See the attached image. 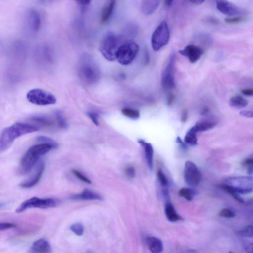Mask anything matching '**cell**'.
Instances as JSON below:
<instances>
[{
  "label": "cell",
  "instance_id": "1",
  "mask_svg": "<svg viewBox=\"0 0 253 253\" xmlns=\"http://www.w3.org/2000/svg\"><path fill=\"white\" fill-rule=\"evenodd\" d=\"M57 147L58 144L54 142L42 143L30 147L22 158L18 169V174L24 175L28 173L38 163L41 156Z\"/></svg>",
  "mask_w": 253,
  "mask_h": 253
},
{
  "label": "cell",
  "instance_id": "2",
  "mask_svg": "<svg viewBox=\"0 0 253 253\" xmlns=\"http://www.w3.org/2000/svg\"><path fill=\"white\" fill-rule=\"evenodd\" d=\"M38 130L37 126L24 123L18 122L8 126L4 129L0 138V151L6 150L19 137Z\"/></svg>",
  "mask_w": 253,
  "mask_h": 253
},
{
  "label": "cell",
  "instance_id": "3",
  "mask_svg": "<svg viewBox=\"0 0 253 253\" xmlns=\"http://www.w3.org/2000/svg\"><path fill=\"white\" fill-rule=\"evenodd\" d=\"M79 73L82 81L88 84L97 83L100 77L98 67L88 55L84 56L81 58L79 66Z\"/></svg>",
  "mask_w": 253,
  "mask_h": 253
},
{
  "label": "cell",
  "instance_id": "4",
  "mask_svg": "<svg viewBox=\"0 0 253 253\" xmlns=\"http://www.w3.org/2000/svg\"><path fill=\"white\" fill-rule=\"evenodd\" d=\"M123 41L125 40L121 36L109 32L102 40L99 48L100 51L107 59L114 61L116 59L118 49L125 43Z\"/></svg>",
  "mask_w": 253,
  "mask_h": 253
},
{
  "label": "cell",
  "instance_id": "5",
  "mask_svg": "<svg viewBox=\"0 0 253 253\" xmlns=\"http://www.w3.org/2000/svg\"><path fill=\"white\" fill-rule=\"evenodd\" d=\"M139 51V46L136 43L129 41L124 43L118 49L116 54V59L123 66L130 64Z\"/></svg>",
  "mask_w": 253,
  "mask_h": 253
},
{
  "label": "cell",
  "instance_id": "6",
  "mask_svg": "<svg viewBox=\"0 0 253 253\" xmlns=\"http://www.w3.org/2000/svg\"><path fill=\"white\" fill-rule=\"evenodd\" d=\"M170 37L168 24L165 21H163L156 28L152 35L151 45L153 50L159 51L167 45Z\"/></svg>",
  "mask_w": 253,
  "mask_h": 253
},
{
  "label": "cell",
  "instance_id": "7",
  "mask_svg": "<svg viewBox=\"0 0 253 253\" xmlns=\"http://www.w3.org/2000/svg\"><path fill=\"white\" fill-rule=\"evenodd\" d=\"M60 203V200L56 199H42L34 197L23 201L17 209L16 212L18 213H21L30 208L48 209L54 208L58 206Z\"/></svg>",
  "mask_w": 253,
  "mask_h": 253
},
{
  "label": "cell",
  "instance_id": "8",
  "mask_svg": "<svg viewBox=\"0 0 253 253\" xmlns=\"http://www.w3.org/2000/svg\"><path fill=\"white\" fill-rule=\"evenodd\" d=\"M224 184L229 186L239 194H248L253 192V177H231L225 181Z\"/></svg>",
  "mask_w": 253,
  "mask_h": 253
},
{
  "label": "cell",
  "instance_id": "9",
  "mask_svg": "<svg viewBox=\"0 0 253 253\" xmlns=\"http://www.w3.org/2000/svg\"><path fill=\"white\" fill-rule=\"evenodd\" d=\"M27 99L31 104L41 106L54 105L56 99L53 94L42 89H35L27 93Z\"/></svg>",
  "mask_w": 253,
  "mask_h": 253
},
{
  "label": "cell",
  "instance_id": "10",
  "mask_svg": "<svg viewBox=\"0 0 253 253\" xmlns=\"http://www.w3.org/2000/svg\"><path fill=\"white\" fill-rule=\"evenodd\" d=\"M184 180L190 186L198 185L201 181V174L197 165L192 162L187 161L185 164Z\"/></svg>",
  "mask_w": 253,
  "mask_h": 253
},
{
  "label": "cell",
  "instance_id": "11",
  "mask_svg": "<svg viewBox=\"0 0 253 253\" xmlns=\"http://www.w3.org/2000/svg\"><path fill=\"white\" fill-rule=\"evenodd\" d=\"M217 9L221 13L231 17L245 16L246 10L231 3L227 0H215Z\"/></svg>",
  "mask_w": 253,
  "mask_h": 253
},
{
  "label": "cell",
  "instance_id": "12",
  "mask_svg": "<svg viewBox=\"0 0 253 253\" xmlns=\"http://www.w3.org/2000/svg\"><path fill=\"white\" fill-rule=\"evenodd\" d=\"M175 55L173 53L163 74L162 84L166 90L173 89L175 87Z\"/></svg>",
  "mask_w": 253,
  "mask_h": 253
},
{
  "label": "cell",
  "instance_id": "13",
  "mask_svg": "<svg viewBox=\"0 0 253 253\" xmlns=\"http://www.w3.org/2000/svg\"><path fill=\"white\" fill-rule=\"evenodd\" d=\"M179 53L186 57L190 62L195 63L202 56L204 53L203 49L198 46L189 45L184 49L179 51Z\"/></svg>",
  "mask_w": 253,
  "mask_h": 253
},
{
  "label": "cell",
  "instance_id": "14",
  "mask_svg": "<svg viewBox=\"0 0 253 253\" xmlns=\"http://www.w3.org/2000/svg\"><path fill=\"white\" fill-rule=\"evenodd\" d=\"M43 162H38L36 169L33 176L22 182L19 186L23 188H30L36 185L40 181L45 170Z\"/></svg>",
  "mask_w": 253,
  "mask_h": 253
},
{
  "label": "cell",
  "instance_id": "15",
  "mask_svg": "<svg viewBox=\"0 0 253 253\" xmlns=\"http://www.w3.org/2000/svg\"><path fill=\"white\" fill-rule=\"evenodd\" d=\"M70 199L73 200H104L103 197L98 193L90 191V189H85L80 194L73 195L70 197Z\"/></svg>",
  "mask_w": 253,
  "mask_h": 253
},
{
  "label": "cell",
  "instance_id": "16",
  "mask_svg": "<svg viewBox=\"0 0 253 253\" xmlns=\"http://www.w3.org/2000/svg\"><path fill=\"white\" fill-rule=\"evenodd\" d=\"M161 0H142L141 11L146 16L152 15L159 7Z\"/></svg>",
  "mask_w": 253,
  "mask_h": 253
},
{
  "label": "cell",
  "instance_id": "17",
  "mask_svg": "<svg viewBox=\"0 0 253 253\" xmlns=\"http://www.w3.org/2000/svg\"><path fill=\"white\" fill-rule=\"evenodd\" d=\"M30 251L33 253H49L51 251V247L47 240L41 238L34 242Z\"/></svg>",
  "mask_w": 253,
  "mask_h": 253
},
{
  "label": "cell",
  "instance_id": "18",
  "mask_svg": "<svg viewBox=\"0 0 253 253\" xmlns=\"http://www.w3.org/2000/svg\"><path fill=\"white\" fill-rule=\"evenodd\" d=\"M116 0H109L104 7L101 18V22L104 24L111 18L115 9Z\"/></svg>",
  "mask_w": 253,
  "mask_h": 253
},
{
  "label": "cell",
  "instance_id": "19",
  "mask_svg": "<svg viewBox=\"0 0 253 253\" xmlns=\"http://www.w3.org/2000/svg\"><path fill=\"white\" fill-rule=\"evenodd\" d=\"M139 143L141 144L145 150V156L147 166L150 170H152L153 168V159L154 150L151 144L146 143L144 140H140Z\"/></svg>",
  "mask_w": 253,
  "mask_h": 253
},
{
  "label": "cell",
  "instance_id": "20",
  "mask_svg": "<svg viewBox=\"0 0 253 253\" xmlns=\"http://www.w3.org/2000/svg\"><path fill=\"white\" fill-rule=\"evenodd\" d=\"M146 243L150 251L154 253H160L163 251V245L160 239L155 237H148Z\"/></svg>",
  "mask_w": 253,
  "mask_h": 253
},
{
  "label": "cell",
  "instance_id": "21",
  "mask_svg": "<svg viewBox=\"0 0 253 253\" xmlns=\"http://www.w3.org/2000/svg\"><path fill=\"white\" fill-rule=\"evenodd\" d=\"M165 213L167 219L171 222L182 220V218L177 213L174 207L170 203L166 204Z\"/></svg>",
  "mask_w": 253,
  "mask_h": 253
},
{
  "label": "cell",
  "instance_id": "22",
  "mask_svg": "<svg viewBox=\"0 0 253 253\" xmlns=\"http://www.w3.org/2000/svg\"><path fill=\"white\" fill-rule=\"evenodd\" d=\"M29 23L33 30L38 31L41 27V20L39 14L36 11H32L29 14Z\"/></svg>",
  "mask_w": 253,
  "mask_h": 253
},
{
  "label": "cell",
  "instance_id": "23",
  "mask_svg": "<svg viewBox=\"0 0 253 253\" xmlns=\"http://www.w3.org/2000/svg\"><path fill=\"white\" fill-rule=\"evenodd\" d=\"M139 28L137 25L130 24L125 28L123 34L121 36L124 40L130 41V39L133 38L138 33Z\"/></svg>",
  "mask_w": 253,
  "mask_h": 253
},
{
  "label": "cell",
  "instance_id": "24",
  "mask_svg": "<svg viewBox=\"0 0 253 253\" xmlns=\"http://www.w3.org/2000/svg\"><path fill=\"white\" fill-rule=\"evenodd\" d=\"M198 133L194 128V126L187 132L185 138L184 142L186 144L191 145H196L198 144V139L197 134Z\"/></svg>",
  "mask_w": 253,
  "mask_h": 253
},
{
  "label": "cell",
  "instance_id": "25",
  "mask_svg": "<svg viewBox=\"0 0 253 253\" xmlns=\"http://www.w3.org/2000/svg\"><path fill=\"white\" fill-rule=\"evenodd\" d=\"M216 123L211 121H204L197 123L194 126L198 133L203 132L215 127Z\"/></svg>",
  "mask_w": 253,
  "mask_h": 253
},
{
  "label": "cell",
  "instance_id": "26",
  "mask_svg": "<svg viewBox=\"0 0 253 253\" xmlns=\"http://www.w3.org/2000/svg\"><path fill=\"white\" fill-rule=\"evenodd\" d=\"M248 104V101L240 96L234 97L230 101V106L236 108H244Z\"/></svg>",
  "mask_w": 253,
  "mask_h": 253
},
{
  "label": "cell",
  "instance_id": "27",
  "mask_svg": "<svg viewBox=\"0 0 253 253\" xmlns=\"http://www.w3.org/2000/svg\"><path fill=\"white\" fill-rule=\"evenodd\" d=\"M218 186L232 195L237 201L242 203H244L245 200L240 196L239 194L234 191V190L229 186L223 183L219 185Z\"/></svg>",
  "mask_w": 253,
  "mask_h": 253
},
{
  "label": "cell",
  "instance_id": "28",
  "mask_svg": "<svg viewBox=\"0 0 253 253\" xmlns=\"http://www.w3.org/2000/svg\"><path fill=\"white\" fill-rule=\"evenodd\" d=\"M179 194L180 197L191 201L193 200L195 193L192 189L182 188L180 190Z\"/></svg>",
  "mask_w": 253,
  "mask_h": 253
},
{
  "label": "cell",
  "instance_id": "29",
  "mask_svg": "<svg viewBox=\"0 0 253 253\" xmlns=\"http://www.w3.org/2000/svg\"><path fill=\"white\" fill-rule=\"evenodd\" d=\"M122 113L125 116L133 119H137L140 116L139 110L129 108H123Z\"/></svg>",
  "mask_w": 253,
  "mask_h": 253
},
{
  "label": "cell",
  "instance_id": "30",
  "mask_svg": "<svg viewBox=\"0 0 253 253\" xmlns=\"http://www.w3.org/2000/svg\"><path fill=\"white\" fill-rule=\"evenodd\" d=\"M70 229L71 231L78 236H82L84 233V226L79 222L72 225Z\"/></svg>",
  "mask_w": 253,
  "mask_h": 253
},
{
  "label": "cell",
  "instance_id": "31",
  "mask_svg": "<svg viewBox=\"0 0 253 253\" xmlns=\"http://www.w3.org/2000/svg\"><path fill=\"white\" fill-rule=\"evenodd\" d=\"M237 234L240 236L246 237H253V224L246 227L243 229L238 231Z\"/></svg>",
  "mask_w": 253,
  "mask_h": 253
},
{
  "label": "cell",
  "instance_id": "32",
  "mask_svg": "<svg viewBox=\"0 0 253 253\" xmlns=\"http://www.w3.org/2000/svg\"><path fill=\"white\" fill-rule=\"evenodd\" d=\"M55 116L57 123L60 128L62 129H66L68 127V124L65 118L63 117L62 114L59 111L56 112Z\"/></svg>",
  "mask_w": 253,
  "mask_h": 253
},
{
  "label": "cell",
  "instance_id": "33",
  "mask_svg": "<svg viewBox=\"0 0 253 253\" xmlns=\"http://www.w3.org/2000/svg\"><path fill=\"white\" fill-rule=\"evenodd\" d=\"M219 216L226 218H234L235 217V213L231 209L224 208L219 213Z\"/></svg>",
  "mask_w": 253,
  "mask_h": 253
},
{
  "label": "cell",
  "instance_id": "34",
  "mask_svg": "<svg viewBox=\"0 0 253 253\" xmlns=\"http://www.w3.org/2000/svg\"><path fill=\"white\" fill-rule=\"evenodd\" d=\"M157 178L161 185L165 187L168 185V180L162 170L157 171Z\"/></svg>",
  "mask_w": 253,
  "mask_h": 253
},
{
  "label": "cell",
  "instance_id": "35",
  "mask_svg": "<svg viewBox=\"0 0 253 253\" xmlns=\"http://www.w3.org/2000/svg\"><path fill=\"white\" fill-rule=\"evenodd\" d=\"M245 16L231 17L225 19L226 23L229 24H236L245 21L246 20Z\"/></svg>",
  "mask_w": 253,
  "mask_h": 253
},
{
  "label": "cell",
  "instance_id": "36",
  "mask_svg": "<svg viewBox=\"0 0 253 253\" xmlns=\"http://www.w3.org/2000/svg\"><path fill=\"white\" fill-rule=\"evenodd\" d=\"M72 173L76 176L78 179L80 180L83 182H84L88 184H91V181L89 180L87 177L83 175L80 172L75 169L72 170Z\"/></svg>",
  "mask_w": 253,
  "mask_h": 253
},
{
  "label": "cell",
  "instance_id": "37",
  "mask_svg": "<svg viewBox=\"0 0 253 253\" xmlns=\"http://www.w3.org/2000/svg\"><path fill=\"white\" fill-rule=\"evenodd\" d=\"M33 120L43 125L51 126L53 124L50 120L43 116H36L34 117Z\"/></svg>",
  "mask_w": 253,
  "mask_h": 253
},
{
  "label": "cell",
  "instance_id": "38",
  "mask_svg": "<svg viewBox=\"0 0 253 253\" xmlns=\"http://www.w3.org/2000/svg\"><path fill=\"white\" fill-rule=\"evenodd\" d=\"M88 115L94 125H96V126H99V115L98 113L94 112H89L88 113Z\"/></svg>",
  "mask_w": 253,
  "mask_h": 253
},
{
  "label": "cell",
  "instance_id": "39",
  "mask_svg": "<svg viewBox=\"0 0 253 253\" xmlns=\"http://www.w3.org/2000/svg\"><path fill=\"white\" fill-rule=\"evenodd\" d=\"M17 225L11 223H2L0 224V230L1 231H6L9 229L16 228Z\"/></svg>",
  "mask_w": 253,
  "mask_h": 253
},
{
  "label": "cell",
  "instance_id": "40",
  "mask_svg": "<svg viewBox=\"0 0 253 253\" xmlns=\"http://www.w3.org/2000/svg\"><path fill=\"white\" fill-rule=\"evenodd\" d=\"M125 173L126 176L131 178H133L136 176L135 169L132 166H129L126 168Z\"/></svg>",
  "mask_w": 253,
  "mask_h": 253
},
{
  "label": "cell",
  "instance_id": "41",
  "mask_svg": "<svg viewBox=\"0 0 253 253\" xmlns=\"http://www.w3.org/2000/svg\"><path fill=\"white\" fill-rule=\"evenodd\" d=\"M240 115L247 118H253V111L243 110L240 112Z\"/></svg>",
  "mask_w": 253,
  "mask_h": 253
},
{
  "label": "cell",
  "instance_id": "42",
  "mask_svg": "<svg viewBox=\"0 0 253 253\" xmlns=\"http://www.w3.org/2000/svg\"><path fill=\"white\" fill-rule=\"evenodd\" d=\"M92 0H75V1L78 5L85 6L90 4Z\"/></svg>",
  "mask_w": 253,
  "mask_h": 253
},
{
  "label": "cell",
  "instance_id": "43",
  "mask_svg": "<svg viewBox=\"0 0 253 253\" xmlns=\"http://www.w3.org/2000/svg\"><path fill=\"white\" fill-rule=\"evenodd\" d=\"M37 140L41 143H51L54 142V141L47 137L45 136H39L37 138Z\"/></svg>",
  "mask_w": 253,
  "mask_h": 253
},
{
  "label": "cell",
  "instance_id": "44",
  "mask_svg": "<svg viewBox=\"0 0 253 253\" xmlns=\"http://www.w3.org/2000/svg\"><path fill=\"white\" fill-rule=\"evenodd\" d=\"M241 92L246 96H253V89H243Z\"/></svg>",
  "mask_w": 253,
  "mask_h": 253
},
{
  "label": "cell",
  "instance_id": "45",
  "mask_svg": "<svg viewBox=\"0 0 253 253\" xmlns=\"http://www.w3.org/2000/svg\"><path fill=\"white\" fill-rule=\"evenodd\" d=\"M243 164L248 167H253V158H248V159L245 160L243 163Z\"/></svg>",
  "mask_w": 253,
  "mask_h": 253
},
{
  "label": "cell",
  "instance_id": "46",
  "mask_svg": "<svg viewBox=\"0 0 253 253\" xmlns=\"http://www.w3.org/2000/svg\"><path fill=\"white\" fill-rule=\"evenodd\" d=\"M188 118V111L186 109L183 110L181 116V120L182 122H185Z\"/></svg>",
  "mask_w": 253,
  "mask_h": 253
},
{
  "label": "cell",
  "instance_id": "47",
  "mask_svg": "<svg viewBox=\"0 0 253 253\" xmlns=\"http://www.w3.org/2000/svg\"><path fill=\"white\" fill-rule=\"evenodd\" d=\"M174 99L175 97L173 94L170 93L169 94L167 99V104L168 106H171L172 104Z\"/></svg>",
  "mask_w": 253,
  "mask_h": 253
},
{
  "label": "cell",
  "instance_id": "48",
  "mask_svg": "<svg viewBox=\"0 0 253 253\" xmlns=\"http://www.w3.org/2000/svg\"><path fill=\"white\" fill-rule=\"evenodd\" d=\"M188 1L195 4L200 5L204 2L205 0H188Z\"/></svg>",
  "mask_w": 253,
  "mask_h": 253
},
{
  "label": "cell",
  "instance_id": "49",
  "mask_svg": "<svg viewBox=\"0 0 253 253\" xmlns=\"http://www.w3.org/2000/svg\"><path fill=\"white\" fill-rule=\"evenodd\" d=\"M245 250L248 253H253V243L249 244L245 248Z\"/></svg>",
  "mask_w": 253,
  "mask_h": 253
},
{
  "label": "cell",
  "instance_id": "50",
  "mask_svg": "<svg viewBox=\"0 0 253 253\" xmlns=\"http://www.w3.org/2000/svg\"><path fill=\"white\" fill-rule=\"evenodd\" d=\"M244 204L247 206H253V199L245 200Z\"/></svg>",
  "mask_w": 253,
  "mask_h": 253
},
{
  "label": "cell",
  "instance_id": "51",
  "mask_svg": "<svg viewBox=\"0 0 253 253\" xmlns=\"http://www.w3.org/2000/svg\"><path fill=\"white\" fill-rule=\"evenodd\" d=\"M174 0H165L166 5L168 6H170L173 3Z\"/></svg>",
  "mask_w": 253,
  "mask_h": 253
}]
</instances>
